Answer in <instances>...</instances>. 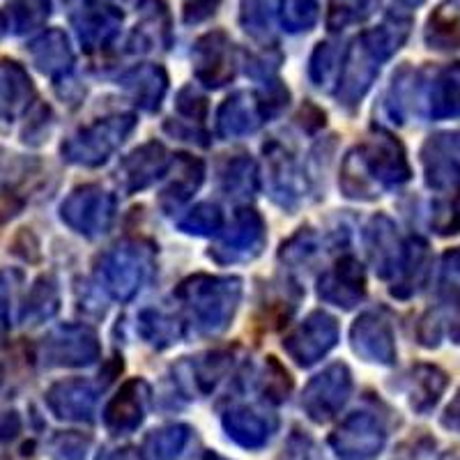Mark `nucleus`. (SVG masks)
<instances>
[{
    "instance_id": "1",
    "label": "nucleus",
    "mask_w": 460,
    "mask_h": 460,
    "mask_svg": "<svg viewBox=\"0 0 460 460\" xmlns=\"http://www.w3.org/2000/svg\"><path fill=\"white\" fill-rule=\"evenodd\" d=\"M430 31L435 32V40L439 42L460 44V5L458 3H449V5H442L435 14V19H430Z\"/></svg>"
}]
</instances>
